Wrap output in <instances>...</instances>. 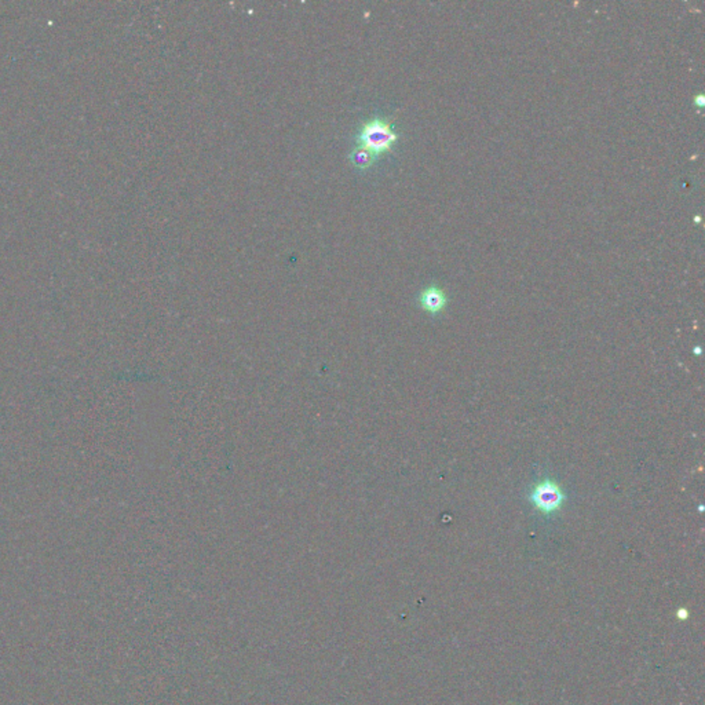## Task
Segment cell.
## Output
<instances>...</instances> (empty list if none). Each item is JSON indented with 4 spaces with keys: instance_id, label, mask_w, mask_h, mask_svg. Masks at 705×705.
<instances>
[{
    "instance_id": "cell-5",
    "label": "cell",
    "mask_w": 705,
    "mask_h": 705,
    "mask_svg": "<svg viewBox=\"0 0 705 705\" xmlns=\"http://www.w3.org/2000/svg\"><path fill=\"white\" fill-rule=\"evenodd\" d=\"M694 104H696L697 106H700V108H703V106H704L705 105L704 95H703V94H700V95H697V97L694 98Z\"/></svg>"
},
{
    "instance_id": "cell-3",
    "label": "cell",
    "mask_w": 705,
    "mask_h": 705,
    "mask_svg": "<svg viewBox=\"0 0 705 705\" xmlns=\"http://www.w3.org/2000/svg\"><path fill=\"white\" fill-rule=\"evenodd\" d=\"M419 303L425 312L430 315H438L448 305V296L442 288L432 285L422 291V294L419 296Z\"/></svg>"
},
{
    "instance_id": "cell-1",
    "label": "cell",
    "mask_w": 705,
    "mask_h": 705,
    "mask_svg": "<svg viewBox=\"0 0 705 705\" xmlns=\"http://www.w3.org/2000/svg\"><path fill=\"white\" fill-rule=\"evenodd\" d=\"M398 138L393 124L387 119L372 117L361 123L357 142L360 146H364L379 158V155L393 149Z\"/></svg>"
},
{
    "instance_id": "cell-2",
    "label": "cell",
    "mask_w": 705,
    "mask_h": 705,
    "mask_svg": "<svg viewBox=\"0 0 705 705\" xmlns=\"http://www.w3.org/2000/svg\"><path fill=\"white\" fill-rule=\"evenodd\" d=\"M565 499L567 496L562 492L561 486L552 479H545L536 483L530 493V501L535 508L547 515L559 511Z\"/></svg>"
},
{
    "instance_id": "cell-4",
    "label": "cell",
    "mask_w": 705,
    "mask_h": 705,
    "mask_svg": "<svg viewBox=\"0 0 705 705\" xmlns=\"http://www.w3.org/2000/svg\"><path fill=\"white\" fill-rule=\"evenodd\" d=\"M349 159H350V163L359 168V170H368L369 167H372L375 164V161L378 160V156L375 153H372L371 151H368L364 146H354L349 155Z\"/></svg>"
}]
</instances>
